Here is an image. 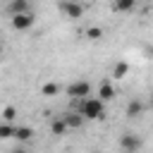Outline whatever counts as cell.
<instances>
[{
    "label": "cell",
    "mask_w": 153,
    "mask_h": 153,
    "mask_svg": "<svg viewBox=\"0 0 153 153\" xmlns=\"http://www.w3.org/2000/svg\"><path fill=\"white\" fill-rule=\"evenodd\" d=\"M76 112L84 117V120H103L105 117V103L96 96H86V98H79V105H76Z\"/></svg>",
    "instance_id": "1"
},
{
    "label": "cell",
    "mask_w": 153,
    "mask_h": 153,
    "mask_svg": "<svg viewBox=\"0 0 153 153\" xmlns=\"http://www.w3.org/2000/svg\"><path fill=\"white\" fill-rule=\"evenodd\" d=\"M57 7H60V12H62L67 19H79V17L84 14V5H81L79 0H60Z\"/></svg>",
    "instance_id": "2"
},
{
    "label": "cell",
    "mask_w": 153,
    "mask_h": 153,
    "mask_svg": "<svg viewBox=\"0 0 153 153\" xmlns=\"http://www.w3.org/2000/svg\"><path fill=\"white\" fill-rule=\"evenodd\" d=\"M65 91H67V96H69V98H76V100H79V98L91 96V84H88L86 79H79V81H72Z\"/></svg>",
    "instance_id": "3"
},
{
    "label": "cell",
    "mask_w": 153,
    "mask_h": 153,
    "mask_svg": "<svg viewBox=\"0 0 153 153\" xmlns=\"http://www.w3.org/2000/svg\"><path fill=\"white\" fill-rule=\"evenodd\" d=\"M33 22H36V17H33L31 10L29 12H19V14H12V29L14 31H26V29L33 26Z\"/></svg>",
    "instance_id": "4"
},
{
    "label": "cell",
    "mask_w": 153,
    "mask_h": 153,
    "mask_svg": "<svg viewBox=\"0 0 153 153\" xmlns=\"http://www.w3.org/2000/svg\"><path fill=\"white\" fill-rule=\"evenodd\" d=\"M141 146H143V141H141L136 134H129V131H127V134L120 136V148H122V151H139Z\"/></svg>",
    "instance_id": "5"
},
{
    "label": "cell",
    "mask_w": 153,
    "mask_h": 153,
    "mask_svg": "<svg viewBox=\"0 0 153 153\" xmlns=\"http://www.w3.org/2000/svg\"><path fill=\"white\" fill-rule=\"evenodd\" d=\"M115 96H117L115 86H112L110 81H100V86H98V98H100L103 103H108V100H112Z\"/></svg>",
    "instance_id": "6"
},
{
    "label": "cell",
    "mask_w": 153,
    "mask_h": 153,
    "mask_svg": "<svg viewBox=\"0 0 153 153\" xmlns=\"http://www.w3.org/2000/svg\"><path fill=\"white\" fill-rule=\"evenodd\" d=\"M143 108H146V105H143V100L134 98V100H129V103H127V108H124V115H127V117H139V115L143 112Z\"/></svg>",
    "instance_id": "7"
},
{
    "label": "cell",
    "mask_w": 153,
    "mask_h": 153,
    "mask_svg": "<svg viewBox=\"0 0 153 153\" xmlns=\"http://www.w3.org/2000/svg\"><path fill=\"white\" fill-rule=\"evenodd\" d=\"M62 120H65V124H67V129H79L81 124H84V117L74 110V112H65L62 115Z\"/></svg>",
    "instance_id": "8"
},
{
    "label": "cell",
    "mask_w": 153,
    "mask_h": 153,
    "mask_svg": "<svg viewBox=\"0 0 153 153\" xmlns=\"http://www.w3.org/2000/svg\"><path fill=\"white\" fill-rule=\"evenodd\" d=\"M29 0H10L7 2V12L10 14H19V12H29Z\"/></svg>",
    "instance_id": "9"
},
{
    "label": "cell",
    "mask_w": 153,
    "mask_h": 153,
    "mask_svg": "<svg viewBox=\"0 0 153 153\" xmlns=\"http://www.w3.org/2000/svg\"><path fill=\"white\" fill-rule=\"evenodd\" d=\"M14 139L17 141H31L33 139V129L26 127V124H19V127H14Z\"/></svg>",
    "instance_id": "10"
},
{
    "label": "cell",
    "mask_w": 153,
    "mask_h": 153,
    "mask_svg": "<svg viewBox=\"0 0 153 153\" xmlns=\"http://www.w3.org/2000/svg\"><path fill=\"white\" fill-rule=\"evenodd\" d=\"M112 12H131L136 7V0H112Z\"/></svg>",
    "instance_id": "11"
},
{
    "label": "cell",
    "mask_w": 153,
    "mask_h": 153,
    "mask_svg": "<svg viewBox=\"0 0 153 153\" xmlns=\"http://www.w3.org/2000/svg\"><path fill=\"white\" fill-rule=\"evenodd\" d=\"M65 131H67V124H65V120H62V117H57V120H53V122H50V134L62 136Z\"/></svg>",
    "instance_id": "12"
},
{
    "label": "cell",
    "mask_w": 153,
    "mask_h": 153,
    "mask_svg": "<svg viewBox=\"0 0 153 153\" xmlns=\"http://www.w3.org/2000/svg\"><path fill=\"white\" fill-rule=\"evenodd\" d=\"M14 127H17L14 122H5L2 120L0 122V139H12L14 136Z\"/></svg>",
    "instance_id": "13"
},
{
    "label": "cell",
    "mask_w": 153,
    "mask_h": 153,
    "mask_svg": "<svg viewBox=\"0 0 153 153\" xmlns=\"http://www.w3.org/2000/svg\"><path fill=\"white\" fill-rule=\"evenodd\" d=\"M60 93V84H55V81H48V84H43L41 86V96H57Z\"/></svg>",
    "instance_id": "14"
},
{
    "label": "cell",
    "mask_w": 153,
    "mask_h": 153,
    "mask_svg": "<svg viewBox=\"0 0 153 153\" xmlns=\"http://www.w3.org/2000/svg\"><path fill=\"white\" fill-rule=\"evenodd\" d=\"M127 72H129V65L127 62H115V67H112V76L115 79H124Z\"/></svg>",
    "instance_id": "15"
},
{
    "label": "cell",
    "mask_w": 153,
    "mask_h": 153,
    "mask_svg": "<svg viewBox=\"0 0 153 153\" xmlns=\"http://www.w3.org/2000/svg\"><path fill=\"white\" fill-rule=\"evenodd\" d=\"M84 36H86L88 41H100V38H103V29H100V26H88V29L84 31Z\"/></svg>",
    "instance_id": "16"
},
{
    "label": "cell",
    "mask_w": 153,
    "mask_h": 153,
    "mask_svg": "<svg viewBox=\"0 0 153 153\" xmlns=\"http://www.w3.org/2000/svg\"><path fill=\"white\" fill-rule=\"evenodd\" d=\"M0 115H2V120H5V122H14L19 112H17V108H14V105H5Z\"/></svg>",
    "instance_id": "17"
},
{
    "label": "cell",
    "mask_w": 153,
    "mask_h": 153,
    "mask_svg": "<svg viewBox=\"0 0 153 153\" xmlns=\"http://www.w3.org/2000/svg\"><path fill=\"white\" fill-rule=\"evenodd\" d=\"M2 50H5V45H2V43H0V55H2Z\"/></svg>",
    "instance_id": "18"
},
{
    "label": "cell",
    "mask_w": 153,
    "mask_h": 153,
    "mask_svg": "<svg viewBox=\"0 0 153 153\" xmlns=\"http://www.w3.org/2000/svg\"><path fill=\"white\" fill-rule=\"evenodd\" d=\"M151 108H153V96H151Z\"/></svg>",
    "instance_id": "19"
}]
</instances>
